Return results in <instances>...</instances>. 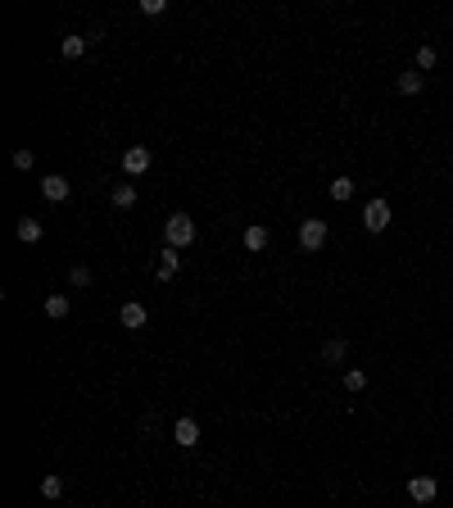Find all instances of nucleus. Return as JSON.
Segmentation results:
<instances>
[{
    "mask_svg": "<svg viewBox=\"0 0 453 508\" xmlns=\"http://www.w3.org/2000/svg\"><path fill=\"white\" fill-rule=\"evenodd\" d=\"M86 46H91L86 36H64V41H60V55H64V60H82Z\"/></svg>",
    "mask_w": 453,
    "mask_h": 508,
    "instance_id": "ddd939ff",
    "label": "nucleus"
},
{
    "mask_svg": "<svg viewBox=\"0 0 453 508\" xmlns=\"http://www.w3.org/2000/svg\"><path fill=\"white\" fill-rule=\"evenodd\" d=\"M163 9H168L163 0H141V14H150V18H154V14H163Z\"/></svg>",
    "mask_w": 453,
    "mask_h": 508,
    "instance_id": "5701e85b",
    "label": "nucleus"
},
{
    "mask_svg": "<svg viewBox=\"0 0 453 508\" xmlns=\"http://www.w3.org/2000/svg\"><path fill=\"white\" fill-rule=\"evenodd\" d=\"M69 191H73V186H69V181L60 177V172H50V177L41 181V195L50 200V205H60V200H69Z\"/></svg>",
    "mask_w": 453,
    "mask_h": 508,
    "instance_id": "6e6552de",
    "label": "nucleus"
},
{
    "mask_svg": "<svg viewBox=\"0 0 453 508\" xmlns=\"http://www.w3.org/2000/svg\"><path fill=\"white\" fill-rule=\"evenodd\" d=\"M69 282L77 286V291H82V286H91V268H86V263H77L73 273H69Z\"/></svg>",
    "mask_w": 453,
    "mask_h": 508,
    "instance_id": "412c9836",
    "label": "nucleus"
},
{
    "mask_svg": "<svg viewBox=\"0 0 453 508\" xmlns=\"http://www.w3.org/2000/svg\"><path fill=\"white\" fill-rule=\"evenodd\" d=\"M113 205L132 209V205H137V186H132V181H118V186H113Z\"/></svg>",
    "mask_w": 453,
    "mask_h": 508,
    "instance_id": "4468645a",
    "label": "nucleus"
},
{
    "mask_svg": "<svg viewBox=\"0 0 453 508\" xmlns=\"http://www.w3.org/2000/svg\"><path fill=\"white\" fill-rule=\"evenodd\" d=\"M435 64H440V55L431 50V46H421V50H417V69H421V73H431Z\"/></svg>",
    "mask_w": 453,
    "mask_h": 508,
    "instance_id": "aec40b11",
    "label": "nucleus"
},
{
    "mask_svg": "<svg viewBox=\"0 0 453 508\" xmlns=\"http://www.w3.org/2000/svg\"><path fill=\"white\" fill-rule=\"evenodd\" d=\"M163 241H168L172 250H186V245L195 241V218L190 214H172L168 223H163Z\"/></svg>",
    "mask_w": 453,
    "mask_h": 508,
    "instance_id": "f257e3e1",
    "label": "nucleus"
},
{
    "mask_svg": "<svg viewBox=\"0 0 453 508\" xmlns=\"http://www.w3.org/2000/svg\"><path fill=\"white\" fill-rule=\"evenodd\" d=\"M150 164H154L150 146H127V150H123V172H127V177H141V172H150Z\"/></svg>",
    "mask_w": 453,
    "mask_h": 508,
    "instance_id": "7ed1b4c3",
    "label": "nucleus"
},
{
    "mask_svg": "<svg viewBox=\"0 0 453 508\" xmlns=\"http://www.w3.org/2000/svg\"><path fill=\"white\" fill-rule=\"evenodd\" d=\"M177 268H181V254L168 245V250L159 254V282H172V277H177Z\"/></svg>",
    "mask_w": 453,
    "mask_h": 508,
    "instance_id": "9d476101",
    "label": "nucleus"
},
{
    "mask_svg": "<svg viewBox=\"0 0 453 508\" xmlns=\"http://www.w3.org/2000/svg\"><path fill=\"white\" fill-rule=\"evenodd\" d=\"M421 86H426V78H421V69H408V73H399V91H403V95H421Z\"/></svg>",
    "mask_w": 453,
    "mask_h": 508,
    "instance_id": "f8f14e48",
    "label": "nucleus"
},
{
    "mask_svg": "<svg viewBox=\"0 0 453 508\" xmlns=\"http://www.w3.org/2000/svg\"><path fill=\"white\" fill-rule=\"evenodd\" d=\"M344 354H349V345H344V341H326L322 345V359L326 363H344Z\"/></svg>",
    "mask_w": 453,
    "mask_h": 508,
    "instance_id": "f3484780",
    "label": "nucleus"
},
{
    "mask_svg": "<svg viewBox=\"0 0 453 508\" xmlns=\"http://www.w3.org/2000/svg\"><path fill=\"white\" fill-rule=\"evenodd\" d=\"M245 250H254V254L267 250V227H263V223H249V227H245Z\"/></svg>",
    "mask_w": 453,
    "mask_h": 508,
    "instance_id": "1a4fd4ad",
    "label": "nucleus"
},
{
    "mask_svg": "<svg viewBox=\"0 0 453 508\" xmlns=\"http://www.w3.org/2000/svg\"><path fill=\"white\" fill-rule=\"evenodd\" d=\"M363 227H368V232H385V227H390V200H372V205L363 209Z\"/></svg>",
    "mask_w": 453,
    "mask_h": 508,
    "instance_id": "20e7f679",
    "label": "nucleus"
},
{
    "mask_svg": "<svg viewBox=\"0 0 453 508\" xmlns=\"http://www.w3.org/2000/svg\"><path fill=\"white\" fill-rule=\"evenodd\" d=\"M300 245L308 254H317L326 245V223H322V218H304V223H300Z\"/></svg>",
    "mask_w": 453,
    "mask_h": 508,
    "instance_id": "f03ea898",
    "label": "nucleus"
},
{
    "mask_svg": "<svg viewBox=\"0 0 453 508\" xmlns=\"http://www.w3.org/2000/svg\"><path fill=\"white\" fill-rule=\"evenodd\" d=\"M349 195H354V177H335L331 181V200H340V205H344Z\"/></svg>",
    "mask_w": 453,
    "mask_h": 508,
    "instance_id": "6ab92c4d",
    "label": "nucleus"
},
{
    "mask_svg": "<svg viewBox=\"0 0 453 508\" xmlns=\"http://www.w3.org/2000/svg\"><path fill=\"white\" fill-rule=\"evenodd\" d=\"M172 440H177L181 449H190V445H200V423L195 418H181L177 427H172Z\"/></svg>",
    "mask_w": 453,
    "mask_h": 508,
    "instance_id": "0eeeda50",
    "label": "nucleus"
},
{
    "mask_svg": "<svg viewBox=\"0 0 453 508\" xmlns=\"http://www.w3.org/2000/svg\"><path fill=\"white\" fill-rule=\"evenodd\" d=\"M41 495H46V500H64V476L50 472V476L41 481Z\"/></svg>",
    "mask_w": 453,
    "mask_h": 508,
    "instance_id": "dca6fc26",
    "label": "nucleus"
},
{
    "mask_svg": "<svg viewBox=\"0 0 453 508\" xmlns=\"http://www.w3.org/2000/svg\"><path fill=\"white\" fill-rule=\"evenodd\" d=\"M408 495H412V504H435V495H440V481L435 476H412L408 481Z\"/></svg>",
    "mask_w": 453,
    "mask_h": 508,
    "instance_id": "39448f33",
    "label": "nucleus"
},
{
    "mask_svg": "<svg viewBox=\"0 0 453 508\" xmlns=\"http://www.w3.org/2000/svg\"><path fill=\"white\" fill-rule=\"evenodd\" d=\"M14 232H18V241H23V245H36V241H41V223H36V218H18Z\"/></svg>",
    "mask_w": 453,
    "mask_h": 508,
    "instance_id": "9b49d317",
    "label": "nucleus"
},
{
    "mask_svg": "<svg viewBox=\"0 0 453 508\" xmlns=\"http://www.w3.org/2000/svg\"><path fill=\"white\" fill-rule=\"evenodd\" d=\"M32 164H36V155H32L27 146H23V150H14V168H23V172H27Z\"/></svg>",
    "mask_w": 453,
    "mask_h": 508,
    "instance_id": "4be33fe9",
    "label": "nucleus"
},
{
    "mask_svg": "<svg viewBox=\"0 0 453 508\" xmlns=\"http://www.w3.org/2000/svg\"><path fill=\"white\" fill-rule=\"evenodd\" d=\"M46 318H69V295H50L46 300Z\"/></svg>",
    "mask_w": 453,
    "mask_h": 508,
    "instance_id": "a211bd4d",
    "label": "nucleus"
},
{
    "mask_svg": "<svg viewBox=\"0 0 453 508\" xmlns=\"http://www.w3.org/2000/svg\"><path fill=\"white\" fill-rule=\"evenodd\" d=\"M118 318H123V327H127V331H141V327H146V322H150V313H146V304L127 300V304H123V309H118Z\"/></svg>",
    "mask_w": 453,
    "mask_h": 508,
    "instance_id": "423d86ee",
    "label": "nucleus"
},
{
    "mask_svg": "<svg viewBox=\"0 0 453 508\" xmlns=\"http://www.w3.org/2000/svg\"><path fill=\"white\" fill-rule=\"evenodd\" d=\"M344 390H349V395L368 390V372H363V368H349V372H344Z\"/></svg>",
    "mask_w": 453,
    "mask_h": 508,
    "instance_id": "2eb2a0df",
    "label": "nucleus"
}]
</instances>
